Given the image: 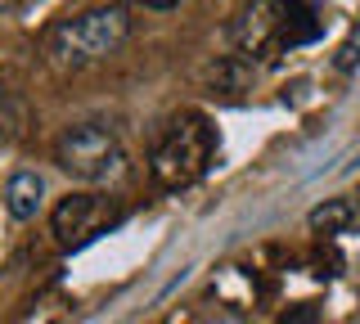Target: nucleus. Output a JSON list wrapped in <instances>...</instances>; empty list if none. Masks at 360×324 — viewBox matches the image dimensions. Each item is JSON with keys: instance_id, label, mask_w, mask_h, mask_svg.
Here are the masks:
<instances>
[{"instance_id": "0eeeda50", "label": "nucleus", "mask_w": 360, "mask_h": 324, "mask_svg": "<svg viewBox=\"0 0 360 324\" xmlns=\"http://www.w3.org/2000/svg\"><path fill=\"white\" fill-rule=\"evenodd\" d=\"M356 216H360V207L352 203V198H324L320 207H311L307 226L315 234H342V230L356 226Z\"/></svg>"}, {"instance_id": "7ed1b4c3", "label": "nucleus", "mask_w": 360, "mask_h": 324, "mask_svg": "<svg viewBox=\"0 0 360 324\" xmlns=\"http://www.w3.org/2000/svg\"><path fill=\"white\" fill-rule=\"evenodd\" d=\"M307 9H297V0H252L234 14L230 23V46L239 59H275L279 50L302 46V32L292 27Z\"/></svg>"}, {"instance_id": "20e7f679", "label": "nucleus", "mask_w": 360, "mask_h": 324, "mask_svg": "<svg viewBox=\"0 0 360 324\" xmlns=\"http://www.w3.org/2000/svg\"><path fill=\"white\" fill-rule=\"evenodd\" d=\"M54 162H59V171H68L72 181L99 185L122 167V140L108 122H77V127H68L59 136V144H54Z\"/></svg>"}, {"instance_id": "f257e3e1", "label": "nucleus", "mask_w": 360, "mask_h": 324, "mask_svg": "<svg viewBox=\"0 0 360 324\" xmlns=\"http://www.w3.org/2000/svg\"><path fill=\"white\" fill-rule=\"evenodd\" d=\"M131 41V9L127 5H99L77 18H63L45 37V59L59 72H82L90 63H104Z\"/></svg>"}, {"instance_id": "423d86ee", "label": "nucleus", "mask_w": 360, "mask_h": 324, "mask_svg": "<svg viewBox=\"0 0 360 324\" xmlns=\"http://www.w3.org/2000/svg\"><path fill=\"white\" fill-rule=\"evenodd\" d=\"M5 207L14 221H32L45 207V181L37 171H14L5 185Z\"/></svg>"}, {"instance_id": "39448f33", "label": "nucleus", "mask_w": 360, "mask_h": 324, "mask_svg": "<svg viewBox=\"0 0 360 324\" xmlns=\"http://www.w3.org/2000/svg\"><path fill=\"white\" fill-rule=\"evenodd\" d=\"M122 216H127V207L112 194H68L50 212V230L59 239V248H86L99 234H108Z\"/></svg>"}, {"instance_id": "1a4fd4ad", "label": "nucleus", "mask_w": 360, "mask_h": 324, "mask_svg": "<svg viewBox=\"0 0 360 324\" xmlns=\"http://www.w3.org/2000/svg\"><path fill=\"white\" fill-rule=\"evenodd\" d=\"M131 5H144V9H172L180 0H131Z\"/></svg>"}, {"instance_id": "f03ea898", "label": "nucleus", "mask_w": 360, "mask_h": 324, "mask_svg": "<svg viewBox=\"0 0 360 324\" xmlns=\"http://www.w3.org/2000/svg\"><path fill=\"white\" fill-rule=\"evenodd\" d=\"M212 162H217V127L202 113H180L153 144L149 176L158 189L176 194V189L198 185L212 171Z\"/></svg>"}, {"instance_id": "9d476101", "label": "nucleus", "mask_w": 360, "mask_h": 324, "mask_svg": "<svg viewBox=\"0 0 360 324\" xmlns=\"http://www.w3.org/2000/svg\"><path fill=\"white\" fill-rule=\"evenodd\" d=\"M356 54H360L356 46H342V59H338V68H352V63H356Z\"/></svg>"}, {"instance_id": "6e6552de", "label": "nucleus", "mask_w": 360, "mask_h": 324, "mask_svg": "<svg viewBox=\"0 0 360 324\" xmlns=\"http://www.w3.org/2000/svg\"><path fill=\"white\" fill-rule=\"evenodd\" d=\"M311 320H315V311H311V306H302L297 316H284V320H279V324H311Z\"/></svg>"}]
</instances>
